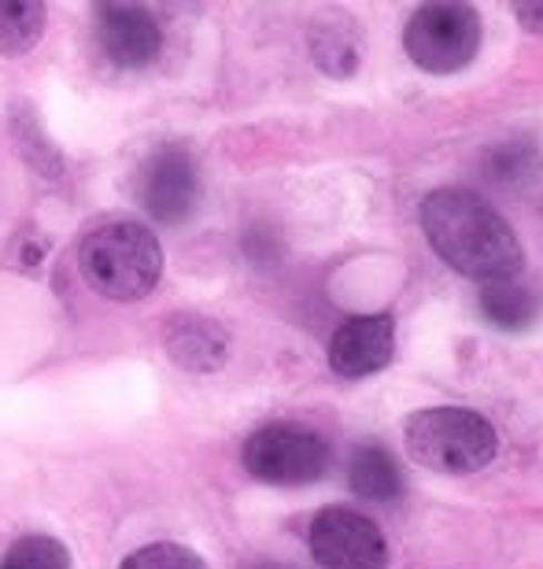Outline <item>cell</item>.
Returning <instances> with one entry per match:
<instances>
[{
	"instance_id": "obj_15",
	"label": "cell",
	"mask_w": 543,
	"mask_h": 569,
	"mask_svg": "<svg viewBox=\"0 0 543 569\" xmlns=\"http://www.w3.org/2000/svg\"><path fill=\"white\" fill-rule=\"evenodd\" d=\"M0 569H71V555L52 537H22L4 551Z\"/></svg>"
},
{
	"instance_id": "obj_18",
	"label": "cell",
	"mask_w": 543,
	"mask_h": 569,
	"mask_svg": "<svg viewBox=\"0 0 543 569\" xmlns=\"http://www.w3.org/2000/svg\"><path fill=\"white\" fill-rule=\"evenodd\" d=\"M248 569H285V566H278V562H255V566H248Z\"/></svg>"
},
{
	"instance_id": "obj_7",
	"label": "cell",
	"mask_w": 543,
	"mask_h": 569,
	"mask_svg": "<svg viewBox=\"0 0 543 569\" xmlns=\"http://www.w3.org/2000/svg\"><path fill=\"white\" fill-rule=\"evenodd\" d=\"M311 555L325 569H381L389 562L381 529L348 507H330L311 521Z\"/></svg>"
},
{
	"instance_id": "obj_14",
	"label": "cell",
	"mask_w": 543,
	"mask_h": 569,
	"mask_svg": "<svg viewBox=\"0 0 543 569\" xmlns=\"http://www.w3.org/2000/svg\"><path fill=\"white\" fill-rule=\"evenodd\" d=\"M44 8L38 0H0V52L19 56L41 41Z\"/></svg>"
},
{
	"instance_id": "obj_6",
	"label": "cell",
	"mask_w": 543,
	"mask_h": 569,
	"mask_svg": "<svg viewBox=\"0 0 543 569\" xmlns=\"http://www.w3.org/2000/svg\"><path fill=\"white\" fill-rule=\"evenodd\" d=\"M138 200L155 222L178 226L200 203V170L178 144H163L144 159L138 178Z\"/></svg>"
},
{
	"instance_id": "obj_10",
	"label": "cell",
	"mask_w": 543,
	"mask_h": 569,
	"mask_svg": "<svg viewBox=\"0 0 543 569\" xmlns=\"http://www.w3.org/2000/svg\"><path fill=\"white\" fill-rule=\"evenodd\" d=\"M225 333L214 322L200 315H174L167 322V351L178 367L185 370H197V373H208V370H219L225 362Z\"/></svg>"
},
{
	"instance_id": "obj_2",
	"label": "cell",
	"mask_w": 543,
	"mask_h": 569,
	"mask_svg": "<svg viewBox=\"0 0 543 569\" xmlns=\"http://www.w3.org/2000/svg\"><path fill=\"white\" fill-rule=\"evenodd\" d=\"M86 281L108 300H141L163 274V248L141 222H104L78 248Z\"/></svg>"
},
{
	"instance_id": "obj_13",
	"label": "cell",
	"mask_w": 543,
	"mask_h": 569,
	"mask_svg": "<svg viewBox=\"0 0 543 569\" xmlns=\"http://www.w3.org/2000/svg\"><path fill=\"white\" fill-rule=\"evenodd\" d=\"M481 311L492 326L500 329H525L540 311V300L533 289L517 284L514 278L506 281H489L481 289Z\"/></svg>"
},
{
	"instance_id": "obj_12",
	"label": "cell",
	"mask_w": 543,
	"mask_h": 569,
	"mask_svg": "<svg viewBox=\"0 0 543 569\" xmlns=\"http://www.w3.org/2000/svg\"><path fill=\"white\" fill-rule=\"evenodd\" d=\"M348 481L362 496V499H378V503H389L403 492V473L395 459L378 443H366L352 455V470H348Z\"/></svg>"
},
{
	"instance_id": "obj_17",
	"label": "cell",
	"mask_w": 543,
	"mask_h": 569,
	"mask_svg": "<svg viewBox=\"0 0 543 569\" xmlns=\"http://www.w3.org/2000/svg\"><path fill=\"white\" fill-rule=\"evenodd\" d=\"M514 16L522 19L533 33H543V4H517Z\"/></svg>"
},
{
	"instance_id": "obj_16",
	"label": "cell",
	"mask_w": 543,
	"mask_h": 569,
	"mask_svg": "<svg viewBox=\"0 0 543 569\" xmlns=\"http://www.w3.org/2000/svg\"><path fill=\"white\" fill-rule=\"evenodd\" d=\"M119 569H208V562L181 543H149V548L133 551Z\"/></svg>"
},
{
	"instance_id": "obj_5",
	"label": "cell",
	"mask_w": 543,
	"mask_h": 569,
	"mask_svg": "<svg viewBox=\"0 0 543 569\" xmlns=\"http://www.w3.org/2000/svg\"><path fill=\"white\" fill-rule=\"evenodd\" d=\"M244 466L267 485H311L330 466V443L308 426L274 422L248 437Z\"/></svg>"
},
{
	"instance_id": "obj_1",
	"label": "cell",
	"mask_w": 543,
	"mask_h": 569,
	"mask_svg": "<svg viewBox=\"0 0 543 569\" xmlns=\"http://www.w3.org/2000/svg\"><path fill=\"white\" fill-rule=\"evenodd\" d=\"M429 244L451 270L477 281H506L525 263L522 241L506 219L470 189H436L422 203Z\"/></svg>"
},
{
	"instance_id": "obj_8",
	"label": "cell",
	"mask_w": 543,
	"mask_h": 569,
	"mask_svg": "<svg viewBox=\"0 0 543 569\" xmlns=\"http://www.w3.org/2000/svg\"><path fill=\"white\" fill-rule=\"evenodd\" d=\"M97 38L108 60L127 71H141L163 52L160 19L141 4H104L97 11Z\"/></svg>"
},
{
	"instance_id": "obj_3",
	"label": "cell",
	"mask_w": 543,
	"mask_h": 569,
	"mask_svg": "<svg viewBox=\"0 0 543 569\" xmlns=\"http://www.w3.org/2000/svg\"><path fill=\"white\" fill-rule=\"evenodd\" d=\"M495 429L462 407H429L406 422V451L436 473H473L495 459Z\"/></svg>"
},
{
	"instance_id": "obj_9",
	"label": "cell",
	"mask_w": 543,
	"mask_h": 569,
	"mask_svg": "<svg viewBox=\"0 0 543 569\" xmlns=\"http://www.w3.org/2000/svg\"><path fill=\"white\" fill-rule=\"evenodd\" d=\"M395 348V326L389 315H355L336 326L330 340V367L341 378H366L389 367Z\"/></svg>"
},
{
	"instance_id": "obj_4",
	"label": "cell",
	"mask_w": 543,
	"mask_h": 569,
	"mask_svg": "<svg viewBox=\"0 0 543 569\" xmlns=\"http://www.w3.org/2000/svg\"><path fill=\"white\" fill-rule=\"evenodd\" d=\"M481 49V19L470 4H422L406 22V56L433 74L462 71Z\"/></svg>"
},
{
	"instance_id": "obj_11",
	"label": "cell",
	"mask_w": 543,
	"mask_h": 569,
	"mask_svg": "<svg viewBox=\"0 0 543 569\" xmlns=\"http://www.w3.org/2000/svg\"><path fill=\"white\" fill-rule=\"evenodd\" d=\"M359 27L341 11H325L311 22V56L325 74L348 78L359 67Z\"/></svg>"
}]
</instances>
